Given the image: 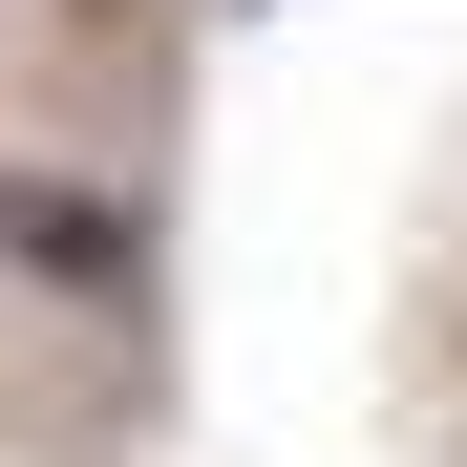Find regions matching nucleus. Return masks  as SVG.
<instances>
[{
	"label": "nucleus",
	"instance_id": "nucleus-1",
	"mask_svg": "<svg viewBox=\"0 0 467 467\" xmlns=\"http://www.w3.org/2000/svg\"><path fill=\"white\" fill-rule=\"evenodd\" d=\"M0 276L22 297H149V213L86 171H0Z\"/></svg>",
	"mask_w": 467,
	"mask_h": 467
},
{
	"label": "nucleus",
	"instance_id": "nucleus-2",
	"mask_svg": "<svg viewBox=\"0 0 467 467\" xmlns=\"http://www.w3.org/2000/svg\"><path fill=\"white\" fill-rule=\"evenodd\" d=\"M234 22H276V0H234Z\"/></svg>",
	"mask_w": 467,
	"mask_h": 467
}]
</instances>
